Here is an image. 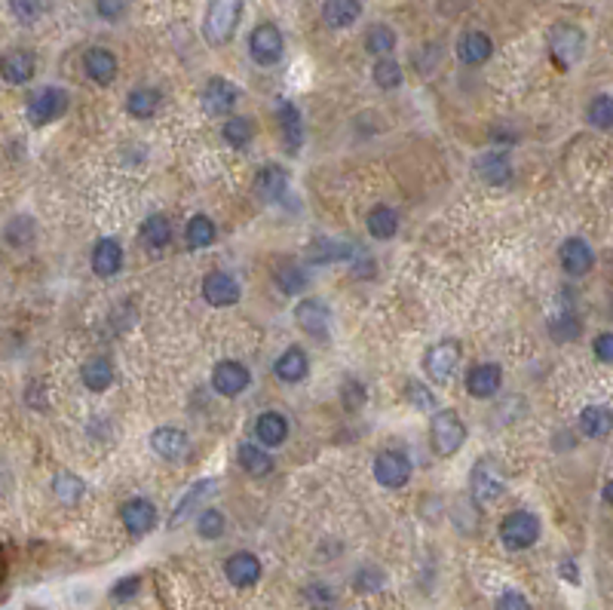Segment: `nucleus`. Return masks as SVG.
<instances>
[{
  "mask_svg": "<svg viewBox=\"0 0 613 610\" xmlns=\"http://www.w3.org/2000/svg\"><path fill=\"white\" fill-rule=\"evenodd\" d=\"M246 0H209L206 19H203V37L209 46H228L234 41L239 19H243Z\"/></svg>",
  "mask_w": 613,
  "mask_h": 610,
  "instance_id": "nucleus-1",
  "label": "nucleus"
},
{
  "mask_svg": "<svg viewBox=\"0 0 613 610\" xmlns=\"http://www.w3.org/2000/svg\"><path fill=\"white\" fill-rule=\"evenodd\" d=\"M430 445L439 458H454L463 445H467V423L460 421V414L454 408L432 414L430 421Z\"/></svg>",
  "mask_w": 613,
  "mask_h": 610,
  "instance_id": "nucleus-2",
  "label": "nucleus"
},
{
  "mask_svg": "<svg viewBox=\"0 0 613 610\" xmlns=\"http://www.w3.org/2000/svg\"><path fill=\"white\" fill-rule=\"evenodd\" d=\"M540 519L527 509H518V513H509L506 519L500 522V540L506 550H531L534 543L540 540Z\"/></svg>",
  "mask_w": 613,
  "mask_h": 610,
  "instance_id": "nucleus-3",
  "label": "nucleus"
},
{
  "mask_svg": "<svg viewBox=\"0 0 613 610\" xmlns=\"http://www.w3.org/2000/svg\"><path fill=\"white\" fill-rule=\"evenodd\" d=\"M583 50H586V34L577 25H568V22L553 25V31H549V52H553L555 65L571 68L573 61H580Z\"/></svg>",
  "mask_w": 613,
  "mask_h": 610,
  "instance_id": "nucleus-4",
  "label": "nucleus"
},
{
  "mask_svg": "<svg viewBox=\"0 0 613 610\" xmlns=\"http://www.w3.org/2000/svg\"><path fill=\"white\" fill-rule=\"evenodd\" d=\"M460 356H463L460 344L451 341V337H448V341L432 344L430 350H426V356H423L426 377H430L432 384H445L448 377L457 372V365H460Z\"/></svg>",
  "mask_w": 613,
  "mask_h": 610,
  "instance_id": "nucleus-5",
  "label": "nucleus"
},
{
  "mask_svg": "<svg viewBox=\"0 0 613 610\" xmlns=\"http://www.w3.org/2000/svg\"><path fill=\"white\" fill-rule=\"evenodd\" d=\"M248 52H252V59L264 68L276 65L285 52L283 31H279L274 22H261V25L252 31V37H248Z\"/></svg>",
  "mask_w": 613,
  "mask_h": 610,
  "instance_id": "nucleus-6",
  "label": "nucleus"
},
{
  "mask_svg": "<svg viewBox=\"0 0 613 610\" xmlns=\"http://www.w3.org/2000/svg\"><path fill=\"white\" fill-rule=\"evenodd\" d=\"M68 92L59 89V87H46L41 92H34V96L28 98V120L34 123V126H46V123L65 117L68 111Z\"/></svg>",
  "mask_w": 613,
  "mask_h": 610,
  "instance_id": "nucleus-7",
  "label": "nucleus"
},
{
  "mask_svg": "<svg viewBox=\"0 0 613 610\" xmlns=\"http://www.w3.org/2000/svg\"><path fill=\"white\" fill-rule=\"evenodd\" d=\"M469 488L478 504H494V500L503 494V488H506V478H503V473L497 469V463L491 458H482V460H476V467H472Z\"/></svg>",
  "mask_w": 613,
  "mask_h": 610,
  "instance_id": "nucleus-8",
  "label": "nucleus"
},
{
  "mask_svg": "<svg viewBox=\"0 0 613 610\" xmlns=\"http://www.w3.org/2000/svg\"><path fill=\"white\" fill-rule=\"evenodd\" d=\"M375 478L384 488H405L411 482V460L402 451H380L375 460Z\"/></svg>",
  "mask_w": 613,
  "mask_h": 610,
  "instance_id": "nucleus-9",
  "label": "nucleus"
},
{
  "mask_svg": "<svg viewBox=\"0 0 613 610\" xmlns=\"http://www.w3.org/2000/svg\"><path fill=\"white\" fill-rule=\"evenodd\" d=\"M248 384H252V374H248V368L243 365V362L237 359H224L215 365L212 372V390L218 393V396H239Z\"/></svg>",
  "mask_w": 613,
  "mask_h": 610,
  "instance_id": "nucleus-10",
  "label": "nucleus"
},
{
  "mask_svg": "<svg viewBox=\"0 0 613 610\" xmlns=\"http://www.w3.org/2000/svg\"><path fill=\"white\" fill-rule=\"evenodd\" d=\"M203 298H206V304H212V307H234L237 300L243 298V289H239V282L230 273L212 270V273H206V280H203Z\"/></svg>",
  "mask_w": 613,
  "mask_h": 610,
  "instance_id": "nucleus-11",
  "label": "nucleus"
},
{
  "mask_svg": "<svg viewBox=\"0 0 613 610\" xmlns=\"http://www.w3.org/2000/svg\"><path fill=\"white\" fill-rule=\"evenodd\" d=\"M294 322H298L310 337H325L331 326V310L322 304V300L304 298V300H298V307H294Z\"/></svg>",
  "mask_w": 613,
  "mask_h": 610,
  "instance_id": "nucleus-12",
  "label": "nucleus"
},
{
  "mask_svg": "<svg viewBox=\"0 0 613 610\" xmlns=\"http://www.w3.org/2000/svg\"><path fill=\"white\" fill-rule=\"evenodd\" d=\"M120 519L126 524L129 534L144 537V534H151L153 524H157V506L144 497H132L120 506Z\"/></svg>",
  "mask_w": 613,
  "mask_h": 610,
  "instance_id": "nucleus-13",
  "label": "nucleus"
},
{
  "mask_svg": "<svg viewBox=\"0 0 613 610\" xmlns=\"http://www.w3.org/2000/svg\"><path fill=\"white\" fill-rule=\"evenodd\" d=\"M237 102H239V89L230 80H224V77H212L203 87V107L212 117L230 114L237 107Z\"/></svg>",
  "mask_w": 613,
  "mask_h": 610,
  "instance_id": "nucleus-14",
  "label": "nucleus"
},
{
  "mask_svg": "<svg viewBox=\"0 0 613 610\" xmlns=\"http://www.w3.org/2000/svg\"><path fill=\"white\" fill-rule=\"evenodd\" d=\"M558 261H562V267L568 276H586L595 264V252L586 239L571 236V239H564L562 249H558Z\"/></svg>",
  "mask_w": 613,
  "mask_h": 610,
  "instance_id": "nucleus-15",
  "label": "nucleus"
},
{
  "mask_svg": "<svg viewBox=\"0 0 613 610\" xmlns=\"http://www.w3.org/2000/svg\"><path fill=\"white\" fill-rule=\"evenodd\" d=\"M224 577L230 580V586L237 589H248L261 580V561L258 555L252 552H234L228 561H224Z\"/></svg>",
  "mask_w": 613,
  "mask_h": 610,
  "instance_id": "nucleus-16",
  "label": "nucleus"
},
{
  "mask_svg": "<svg viewBox=\"0 0 613 610\" xmlns=\"http://www.w3.org/2000/svg\"><path fill=\"white\" fill-rule=\"evenodd\" d=\"M117 56H114L111 50H105V46H92L87 50V56H83V71L92 83H98V87H111L114 77H117Z\"/></svg>",
  "mask_w": 613,
  "mask_h": 610,
  "instance_id": "nucleus-17",
  "label": "nucleus"
},
{
  "mask_svg": "<svg viewBox=\"0 0 613 610\" xmlns=\"http://www.w3.org/2000/svg\"><path fill=\"white\" fill-rule=\"evenodd\" d=\"M37 71V59L34 52L28 50H10L6 56H0V77H4L6 83H13V87H22V83H28L31 77Z\"/></svg>",
  "mask_w": 613,
  "mask_h": 610,
  "instance_id": "nucleus-18",
  "label": "nucleus"
},
{
  "mask_svg": "<svg viewBox=\"0 0 613 610\" xmlns=\"http://www.w3.org/2000/svg\"><path fill=\"white\" fill-rule=\"evenodd\" d=\"M500 384H503V372L494 362H482V365L469 368L467 374V393L472 399H494Z\"/></svg>",
  "mask_w": 613,
  "mask_h": 610,
  "instance_id": "nucleus-19",
  "label": "nucleus"
},
{
  "mask_svg": "<svg viewBox=\"0 0 613 610\" xmlns=\"http://www.w3.org/2000/svg\"><path fill=\"white\" fill-rule=\"evenodd\" d=\"M151 448L163 460H181L190 448V439H188V432L178 427H160L151 432Z\"/></svg>",
  "mask_w": 613,
  "mask_h": 610,
  "instance_id": "nucleus-20",
  "label": "nucleus"
},
{
  "mask_svg": "<svg viewBox=\"0 0 613 610\" xmlns=\"http://www.w3.org/2000/svg\"><path fill=\"white\" fill-rule=\"evenodd\" d=\"M255 194L264 203H283L289 197V172L283 166H264L255 179Z\"/></svg>",
  "mask_w": 613,
  "mask_h": 610,
  "instance_id": "nucleus-21",
  "label": "nucleus"
},
{
  "mask_svg": "<svg viewBox=\"0 0 613 610\" xmlns=\"http://www.w3.org/2000/svg\"><path fill=\"white\" fill-rule=\"evenodd\" d=\"M123 267V249L117 239L105 236L96 243V249H92V273L96 276H117Z\"/></svg>",
  "mask_w": 613,
  "mask_h": 610,
  "instance_id": "nucleus-22",
  "label": "nucleus"
},
{
  "mask_svg": "<svg viewBox=\"0 0 613 610\" xmlns=\"http://www.w3.org/2000/svg\"><path fill=\"white\" fill-rule=\"evenodd\" d=\"M494 52V43L485 31H467V34L457 41V59L463 65H485Z\"/></svg>",
  "mask_w": 613,
  "mask_h": 610,
  "instance_id": "nucleus-23",
  "label": "nucleus"
},
{
  "mask_svg": "<svg viewBox=\"0 0 613 610\" xmlns=\"http://www.w3.org/2000/svg\"><path fill=\"white\" fill-rule=\"evenodd\" d=\"M359 15H362L359 0H325V4H322V22L331 31L356 25V22H359Z\"/></svg>",
  "mask_w": 613,
  "mask_h": 610,
  "instance_id": "nucleus-24",
  "label": "nucleus"
},
{
  "mask_svg": "<svg viewBox=\"0 0 613 610\" xmlns=\"http://www.w3.org/2000/svg\"><path fill=\"white\" fill-rule=\"evenodd\" d=\"M476 172L482 175V181L488 184H506L512 179V163H509V153L503 148H494L478 157Z\"/></svg>",
  "mask_w": 613,
  "mask_h": 610,
  "instance_id": "nucleus-25",
  "label": "nucleus"
},
{
  "mask_svg": "<svg viewBox=\"0 0 613 610\" xmlns=\"http://www.w3.org/2000/svg\"><path fill=\"white\" fill-rule=\"evenodd\" d=\"M80 381H83V387L92 390V393H105L114 384V362L107 356L87 359L80 368Z\"/></svg>",
  "mask_w": 613,
  "mask_h": 610,
  "instance_id": "nucleus-26",
  "label": "nucleus"
},
{
  "mask_svg": "<svg viewBox=\"0 0 613 610\" xmlns=\"http://www.w3.org/2000/svg\"><path fill=\"white\" fill-rule=\"evenodd\" d=\"M274 372H276V377H279L283 384H298V381H304L307 372H310L307 353L301 350V347H289V350H285L283 356L276 359Z\"/></svg>",
  "mask_w": 613,
  "mask_h": 610,
  "instance_id": "nucleus-27",
  "label": "nucleus"
},
{
  "mask_svg": "<svg viewBox=\"0 0 613 610\" xmlns=\"http://www.w3.org/2000/svg\"><path fill=\"white\" fill-rule=\"evenodd\" d=\"M255 436H258L261 445L276 448L289 439V421H285L279 411H264L258 421H255Z\"/></svg>",
  "mask_w": 613,
  "mask_h": 610,
  "instance_id": "nucleus-28",
  "label": "nucleus"
},
{
  "mask_svg": "<svg viewBox=\"0 0 613 610\" xmlns=\"http://www.w3.org/2000/svg\"><path fill=\"white\" fill-rule=\"evenodd\" d=\"M276 117H279V126H283V144L289 153H298L301 151V142H304V133H301V114L298 107L292 102H279L276 107Z\"/></svg>",
  "mask_w": 613,
  "mask_h": 610,
  "instance_id": "nucleus-29",
  "label": "nucleus"
},
{
  "mask_svg": "<svg viewBox=\"0 0 613 610\" xmlns=\"http://www.w3.org/2000/svg\"><path fill=\"white\" fill-rule=\"evenodd\" d=\"M274 282L283 295H301L310 280H307L304 267H301L298 261H279L276 270H274Z\"/></svg>",
  "mask_w": 613,
  "mask_h": 610,
  "instance_id": "nucleus-30",
  "label": "nucleus"
},
{
  "mask_svg": "<svg viewBox=\"0 0 613 610\" xmlns=\"http://www.w3.org/2000/svg\"><path fill=\"white\" fill-rule=\"evenodd\" d=\"M215 488H218V482H215V478H203V482L190 485V491L184 494L181 504H178V506H175V513H172V528H175V524H181L184 519H188L193 509H197V504H203L206 497H212V491H215Z\"/></svg>",
  "mask_w": 613,
  "mask_h": 610,
  "instance_id": "nucleus-31",
  "label": "nucleus"
},
{
  "mask_svg": "<svg viewBox=\"0 0 613 610\" xmlns=\"http://www.w3.org/2000/svg\"><path fill=\"white\" fill-rule=\"evenodd\" d=\"M160 102H163L160 89L138 87V89H132V92H129V98H126V111H129L135 120H147V117H153V114H157Z\"/></svg>",
  "mask_w": 613,
  "mask_h": 610,
  "instance_id": "nucleus-32",
  "label": "nucleus"
},
{
  "mask_svg": "<svg viewBox=\"0 0 613 610\" xmlns=\"http://www.w3.org/2000/svg\"><path fill=\"white\" fill-rule=\"evenodd\" d=\"M237 460H239V467H243L248 476H267V473H274V458H270V454L264 451L261 445H248V442L239 445Z\"/></svg>",
  "mask_w": 613,
  "mask_h": 610,
  "instance_id": "nucleus-33",
  "label": "nucleus"
},
{
  "mask_svg": "<svg viewBox=\"0 0 613 610\" xmlns=\"http://www.w3.org/2000/svg\"><path fill=\"white\" fill-rule=\"evenodd\" d=\"M52 494H56V500L61 504H80L83 494H87V485H83L80 476L68 473V469H59L56 476H52Z\"/></svg>",
  "mask_w": 613,
  "mask_h": 610,
  "instance_id": "nucleus-34",
  "label": "nucleus"
},
{
  "mask_svg": "<svg viewBox=\"0 0 613 610\" xmlns=\"http://www.w3.org/2000/svg\"><path fill=\"white\" fill-rule=\"evenodd\" d=\"M215 236H218V230H215V221L209 215H193L188 227H184V239H188L190 249H209Z\"/></svg>",
  "mask_w": 613,
  "mask_h": 610,
  "instance_id": "nucleus-35",
  "label": "nucleus"
},
{
  "mask_svg": "<svg viewBox=\"0 0 613 610\" xmlns=\"http://www.w3.org/2000/svg\"><path fill=\"white\" fill-rule=\"evenodd\" d=\"M142 243L147 249H166L172 243V224H169L166 215H151L142 224Z\"/></svg>",
  "mask_w": 613,
  "mask_h": 610,
  "instance_id": "nucleus-36",
  "label": "nucleus"
},
{
  "mask_svg": "<svg viewBox=\"0 0 613 610\" xmlns=\"http://www.w3.org/2000/svg\"><path fill=\"white\" fill-rule=\"evenodd\" d=\"M399 230V215L390 206H375L368 212V234L375 239H393Z\"/></svg>",
  "mask_w": 613,
  "mask_h": 610,
  "instance_id": "nucleus-37",
  "label": "nucleus"
},
{
  "mask_svg": "<svg viewBox=\"0 0 613 610\" xmlns=\"http://www.w3.org/2000/svg\"><path fill=\"white\" fill-rule=\"evenodd\" d=\"M580 430H583L586 439H601L608 436L610 430V411L601 405H589L580 411Z\"/></svg>",
  "mask_w": 613,
  "mask_h": 610,
  "instance_id": "nucleus-38",
  "label": "nucleus"
},
{
  "mask_svg": "<svg viewBox=\"0 0 613 610\" xmlns=\"http://www.w3.org/2000/svg\"><path fill=\"white\" fill-rule=\"evenodd\" d=\"M34 236H37V227H34V218H28V215H15L4 230L6 245H13V249H28V245L34 243Z\"/></svg>",
  "mask_w": 613,
  "mask_h": 610,
  "instance_id": "nucleus-39",
  "label": "nucleus"
},
{
  "mask_svg": "<svg viewBox=\"0 0 613 610\" xmlns=\"http://www.w3.org/2000/svg\"><path fill=\"white\" fill-rule=\"evenodd\" d=\"M366 50L371 52V56L386 59L395 50V31L390 25H371L368 34H366Z\"/></svg>",
  "mask_w": 613,
  "mask_h": 610,
  "instance_id": "nucleus-40",
  "label": "nucleus"
},
{
  "mask_svg": "<svg viewBox=\"0 0 613 610\" xmlns=\"http://www.w3.org/2000/svg\"><path fill=\"white\" fill-rule=\"evenodd\" d=\"M221 135H224V142H228L230 148L239 151V148H246V144L252 142L255 126H252V120H248V117H230L228 123H224Z\"/></svg>",
  "mask_w": 613,
  "mask_h": 610,
  "instance_id": "nucleus-41",
  "label": "nucleus"
},
{
  "mask_svg": "<svg viewBox=\"0 0 613 610\" xmlns=\"http://www.w3.org/2000/svg\"><path fill=\"white\" fill-rule=\"evenodd\" d=\"M224 531H228V519H224V513H218V509H203V513L197 515V534L203 540H218L224 537Z\"/></svg>",
  "mask_w": 613,
  "mask_h": 610,
  "instance_id": "nucleus-42",
  "label": "nucleus"
},
{
  "mask_svg": "<svg viewBox=\"0 0 613 610\" xmlns=\"http://www.w3.org/2000/svg\"><path fill=\"white\" fill-rule=\"evenodd\" d=\"M384 583H386V577H384V570L380 568H359L356 570V577H353V589L359 592V596H371V592H380L384 589Z\"/></svg>",
  "mask_w": 613,
  "mask_h": 610,
  "instance_id": "nucleus-43",
  "label": "nucleus"
},
{
  "mask_svg": "<svg viewBox=\"0 0 613 610\" xmlns=\"http://www.w3.org/2000/svg\"><path fill=\"white\" fill-rule=\"evenodd\" d=\"M549 331H553V337L555 341H577L580 337V331H583V326H580V316H573V313H562V316H555L553 322H549Z\"/></svg>",
  "mask_w": 613,
  "mask_h": 610,
  "instance_id": "nucleus-44",
  "label": "nucleus"
},
{
  "mask_svg": "<svg viewBox=\"0 0 613 610\" xmlns=\"http://www.w3.org/2000/svg\"><path fill=\"white\" fill-rule=\"evenodd\" d=\"M586 117H589V123H592L595 129H601V133H608V129L613 126V105H610V96H599V98H592V105H589Z\"/></svg>",
  "mask_w": 613,
  "mask_h": 610,
  "instance_id": "nucleus-45",
  "label": "nucleus"
},
{
  "mask_svg": "<svg viewBox=\"0 0 613 610\" xmlns=\"http://www.w3.org/2000/svg\"><path fill=\"white\" fill-rule=\"evenodd\" d=\"M368 399V390L362 381H356V377H347L344 384H340V402H344L347 411H359L362 405H366Z\"/></svg>",
  "mask_w": 613,
  "mask_h": 610,
  "instance_id": "nucleus-46",
  "label": "nucleus"
},
{
  "mask_svg": "<svg viewBox=\"0 0 613 610\" xmlns=\"http://www.w3.org/2000/svg\"><path fill=\"white\" fill-rule=\"evenodd\" d=\"M371 77H375V83L380 89H395L402 83V68H399V61H393V59H380L375 65V71H371Z\"/></svg>",
  "mask_w": 613,
  "mask_h": 610,
  "instance_id": "nucleus-47",
  "label": "nucleus"
},
{
  "mask_svg": "<svg viewBox=\"0 0 613 610\" xmlns=\"http://www.w3.org/2000/svg\"><path fill=\"white\" fill-rule=\"evenodd\" d=\"M304 598L313 610H331L338 605V596L331 592V586H325V583H310L304 589Z\"/></svg>",
  "mask_w": 613,
  "mask_h": 610,
  "instance_id": "nucleus-48",
  "label": "nucleus"
},
{
  "mask_svg": "<svg viewBox=\"0 0 613 610\" xmlns=\"http://www.w3.org/2000/svg\"><path fill=\"white\" fill-rule=\"evenodd\" d=\"M46 6H50V0H10L13 15L19 22H25V25L41 19V15L46 13Z\"/></svg>",
  "mask_w": 613,
  "mask_h": 610,
  "instance_id": "nucleus-49",
  "label": "nucleus"
},
{
  "mask_svg": "<svg viewBox=\"0 0 613 610\" xmlns=\"http://www.w3.org/2000/svg\"><path fill=\"white\" fill-rule=\"evenodd\" d=\"M138 589H142V577H123V580L114 583V589H111V598L114 601H129V598H135L138 596Z\"/></svg>",
  "mask_w": 613,
  "mask_h": 610,
  "instance_id": "nucleus-50",
  "label": "nucleus"
},
{
  "mask_svg": "<svg viewBox=\"0 0 613 610\" xmlns=\"http://www.w3.org/2000/svg\"><path fill=\"white\" fill-rule=\"evenodd\" d=\"M405 393H408V402L414 405V408H421V411H430V408L436 405V399H432V393L426 390V387H421V384H414V381L408 384Z\"/></svg>",
  "mask_w": 613,
  "mask_h": 610,
  "instance_id": "nucleus-51",
  "label": "nucleus"
},
{
  "mask_svg": "<svg viewBox=\"0 0 613 610\" xmlns=\"http://www.w3.org/2000/svg\"><path fill=\"white\" fill-rule=\"evenodd\" d=\"M494 610H534L531 607V601H527L522 592H503L500 598H497V605H494Z\"/></svg>",
  "mask_w": 613,
  "mask_h": 610,
  "instance_id": "nucleus-52",
  "label": "nucleus"
},
{
  "mask_svg": "<svg viewBox=\"0 0 613 610\" xmlns=\"http://www.w3.org/2000/svg\"><path fill=\"white\" fill-rule=\"evenodd\" d=\"M96 13L107 22H117L126 13V0H96Z\"/></svg>",
  "mask_w": 613,
  "mask_h": 610,
  "instance_id": "nucleus-53",
  "label": "nucleus"
},
{
  "mask_svg": "<svg viewBox=\"0 0 613 610\" xmlns=\"http://www.w3.org/2000/svg\"><path fill=\"white\" fill-rule=\"evenodd\" d=\"M595 356H599V362H604V365H610V362H613V337H610V331H601V335L595 337Z\"/></svg>",
  "mask_w": 613,
  "mask_h": 610,
  "instance_id": "nucleus-54",
  "label": "nucleus"
}]
</instances>
